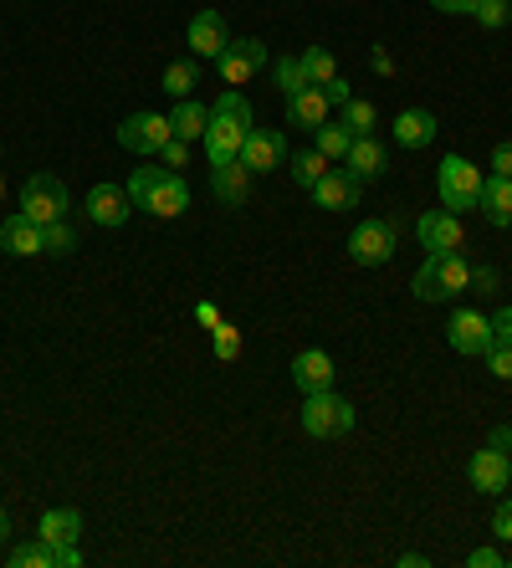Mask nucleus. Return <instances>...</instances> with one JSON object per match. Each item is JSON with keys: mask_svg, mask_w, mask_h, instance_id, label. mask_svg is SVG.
<instances>
[{"mask_svg": "<svg viewBox=\"0 0 512 568\" xmlns=\"http://www.w3.org/2000/svg\"><path fill=\"white\" fill-rule=\"evenodd\" d=\"M184 41H190V52L195 57H221L225 41H231V31H225V16L221 11H200L195 21H190V31H184Z\"/></svg>", "mask_w": 512, "mask_h": 568, "instance_id": "f3484780", "label": "nucleus"}, {"mask_svg": "<svg viewBox=\"0 0 512 568\" xmlns=\"http://www.w3.org/2000/svg\"><path fill=\"white\" fill-rule=\"evenodd\" d=\"M247 185H251V170L241 164V159H225V164H211V195L221 200V205H247Z\"/></svg>", "mask_w": 512, "mask_h": 568, "instance_id": "6ab92c4d", "label": "nucleus"}, {"mask_svg": "<svg viewBox=\"0 0 512 568\" xmlns=\"http://www.w3.org/2000/svg\"><path fill=\"white\" fill-rule=\"evenodd\" d=\"M41 252H52V256H72V252H78V231L67 225V215H62V221H52V225H41Z\"/></svg>", "mask_w": 512, "mask_h": 568, "instance_id": "2f4dec72", "label": "nucleus"}, {"mask_svg": "<svg viewBox=\"0 0 512 568\" xmlns=\"http://www.w3.org/2000/svg\"><path fill=\"white\" fill-rule=\"evenodd\" d=\"M466 481H472V491H486V497H502L512 481V462H508V450L498 446H482L466 462Z\"/></svg>", "mask_w": 512, "mask_h": 568, "instance_id": "9b49d317", "label": "nucleus"}, {"mask_svg": "<svg viewBox=\"0 0 512 568\" xmlns=\"http://www.w3.org/2000/svg\"><path fill=\"white\" fill-rule=\"evenodd\" d=\"M237 159L247 164L251 174H272L277 164H288V133L282 129H251Z\"/></svg>", "mask_w": 512, "mask_h": 568, "instance_id": "1a4fd4ad", "label": "nucleus"}, {"mask_svg": "<svg viewBox=\"0 0 512 568\" xmlns=\"http://www.w3.org/2000/svg\"><path fill=\"white\" fill-rule=\"evenodd\" d=\"M435 195H441V205H446L451 215L476 211V200H482V170H476L466 154L441 159V174H435Z\"/></svg>", "mask_w": 512, "mask_h": 568, "instance_id": "20e7f679", "label": "nucleus"}, {"mask_svg": "<svg viewBox=\"0 0 512 568\" xmlns=\"http://www.w3.org/2000/svg\"><path fill=\"white\" fill-rule=\"evenodd\" d=\"M0 200H6V180H0Z\"/></svg>", "mask_w": 512, "mask_h": 568, "instance_id": "3c124183", "label": "nucleus"}, {"mask_svg": "<svg viewBox=\"0 0 512 568\" xmlns=\"http://www.w3.org/2000/svg\"><path fill=\"white\" fill-rule=\"evenodd\" d=\"M57 568H82L78 542H67V548H57Z\"/></svg>", "mask_w": 512, "mask_h": 568, "instance_id": "49530a36", "label": "nucleus"}, {"mask_svg": "<svg viewBox=\"0 0 512 568\" xmlns=\"http://www.w3.org/2000/svg\"><path fill=\"white\" fill-rule=\"evenodd\" d=\"M486 446H498V450H512V425H498V430H492V440H486Z\"/></svg>", "mask_w": 512, "mask_h": 568, "instance_id": "09e8293b", "label": "nucleus"}, {"mask_svg": "<svg viewBox=\"0 0 512 568\" xmlns=\"http://www.w3.org/2000/svg\"><path fill=\"white\" fill-rule=\"evenodd\" d=\"M318 93H323V98H329V103H349V98H354V93H349V82H343V78H333V82H323V88H318Z\"/></svg>", "mask_w": 512, "mask_h": 568, "instance_id": "ea45409f", "label": "nucleus"}, {"mask_svg": "<svg viewBox=\"0 0 512 568\" xmlns=\"http://www.w3.org/2000/svg\"><path fill=\"white\" fill-rule=\"evenodd\" d=\"M410 287H415L421 303H446V297H461V292L472 287V266H466L461 252H425Z\"/></svg>", "mask_w": 512, "mask_h": 568, "instance_id": "7ed1b4c3", "label": "nucleus"}, {"mask_svg": "<svg viewBox=\"0 0 512 568\" xmlns=\"http://www.w3.org/2000/svg\"><path fill=\"white\" fill-rule=\"evenodd\" d=\"M446 338H451V348H456L461 358L486 354V348H492V317L476 313V307H461V313L446 323Z\"/></svg>", "mask_w": 512, "mask_h": 568, "instance_id": "f8f14e48", "label": "nucleus"}, {"mask_svg": "<svg viewBox=\"0 0 512 568\" xmlns=\"http://www.w3.org/2000/svg\"><path fill=\"white\" fill-rule=\"evenodd\" d=\"M349 256L359 266H384L394 256V225L390 221H359L349 236Z\"/></svg>", "mask_w": 512, "mask_h": 568, "instance_id": "9d476101", "label": "nucleus"}, {"mask_svg": "<svg viewBox=\"0 0 512 568\" xmlns=\"http://www.w3.org/2000/svg\"><path fill=\"white\" fill-rule=\"evenodd\" d=\"M184 159H190V144H184V139H170V144L159 149V164H170V170H180Z\"/></svg>", "mask_w": 512, "mask_h": 568, "instance_id": "e433bc0d", "label": "nucleus"}, {"mask_svg": "<svg viewBox=\"0 0 512 568\" xmlns=\"http://www.w3.org/2000/svg\"><path fill=\"white\" fill-rule=\"evenodd\" d=\"M472 292H498V272L492 266H472Z\"/></svg>", "mask_w": 512, "mask_h": 568, "instance_id": "79ce46f5", "label": "nucleus"}, {"mask_svg": "<svg viewBox=\"0 0 512 568\" xmlns=\"http://www.w3.org/2000/svg\"><path fill=\"white\" fill-rule=\"evenodd\" d=\"M329 108H333V103L318 93V88H302V93L288 98V123H298V129L318 133L323 123H329Z\"/></svg>", "mask_w": 512, "mask_h": 568, "instance_id": "412c9836", "label": "nucleus"}, {"mask_svg": "<svg viewBox=\"0 0 512 568\" xmlns=\"http://www.w3.org/2000/svg\"><path fill=\"white\" fill-rule=\"evenodd\" d=\"M343 164H349V174H354L359 185H364V180H384V174H390V149L369 133V139H354V149H349Z\"/></svg>", "mask_w": 512, "mask_h": 568, "instance_id": "a211bd4d", "label": "nucleus"}, {"mask_svg": "<svg viewBox=\"0 0 512 568\" xmlns=\"http://www.w3.org/2000/svg\"><path fill=\"white\" fill-rule=\"evenodd\" d=\"M486 369H492V379L512 384V338H492V348H486Z\"/></svg>", "mask_w": 512, "mask_h": 568, "instance_id": "72a5a7b5", "label": "nucleus"}, {"mask_svg": "<svg viewBox=\"0 0 512 568\" xmlns=\"http://www.w3.org/2000/svg\"><path fill=\"white\" fill-rule=\"evenodd\" d=\"M11 568H57V548L47 538L16 542V548H11Z\"/></svg>", "mask_w": 512, "mask_h": 568, "instance_id": "bb28decb", "label": "nucleus"}, {"mask_svg": "<svg viewBox=\"0 0 512 568\" xmlns=\"http://www.w3.org/2000/svg\"><path fill=\"white\" fill-rule=\"evenodd\" d=\"M431 6L435 11H446V16H472L482 0H431Z\"/></svg>", "mask_w": 512, "mask_h": 568, "instance_id": "a19ab883", "label": "nucleus"}, {"mask_svg": "<svg viewBox=\"0 0 512 568\" xmlns=\"http://www.w3.org/2000/svg\"><path fill=\"white\" fill-rule=\"evenodd\" d=\"M195 323H205V328H215V323H221V313H215V303H195Z\"/></svg>", "mask_w": 512, "mask_h": 568, "instance_id": "de8ad7c7", "label": "nucleus"}, {"mask_svg": "<svg viewBox=\"0 0 512 568\" xmlns=\"http://www.w3.org/2000/svg\"><path fill=\"white\" fill-rule=\"evenodd\" d=\"M211 338H215V358H221V364H237L241 358V333L231 328V323H215Z\"/></svg>", "mask_w": 512, "mask_h": 568, "instance_id": "c9c22d12", "label": "nucleus"}, {"mask_svg": "<svg viewBox=\"0 0 512 568\" xmlns=\"http://www.w3.org/2000/svg\"><path fill=\"white\" fill-rule=\"evenodd\" d=\"M492 338H512V307H498V313H492Z\"/></svg>", "mask_w": 512, "mask_h": 568, "instance_id": "c03bdc74", "label": "nucleus"}, {"mask_svg": "<svg viewBox=\"0 0 512 568\" xmlns=\"http://www.w3.org/2000/svg\"><path fill=\"white\" fill-rule=\"evenodd\" d=\"M82 211H88L92 225H108V231H119V225L133 215V200H129V190H123V185H92V190H88V205H82Z\"/></svg>", "mask_w": 512, "mask_h": 568, "instance_id": "4468645a", "label": "nucleus"}, {"mask_svg": "<svg viewBox=\"0 0 512 568\" xmlns=\"http://www.w3.org/2000/svg\"><path fill=\"white\" fill-rule=\"evenodd\" d=\"M492 174H502V180H512V139H502V144L492 149Z\"/></svg>", "mask_w": 512, "mask_h": 568, "instance_id": "4c0bfd02", "label": "nucleus"}, {"mask_svg": "<svg viewBox=\"0 0 512 568\" xmlns=\"http://www.w3.org/2000/svg\"><path fill=\"white\" fill-rule=\"evenodd\" d=\"M435 139V119L425 108H405L400 119H394V144L400 149H425Z\"/></svg>", "mask_w": 512, "mask_h": 568, "instance_id": "b1692460", "label": "nucleus"}, {"mask_svg": "<svg viewBox=\"0 0 512 568\" xmlns=\"http://www.w3.org/2000/svg\"><path fill=\"white\" fill-rule=\"evenodd\" d=\"M508 231H512V225H508Z\"/></svg>", "mask_w": 512, "mask_h": 568, "instance_id": "603ef678", "label": "nucleus"}, {"mask_svg": "<svg viewBox=\"0 0 512 568\" xmlns=\"http://www.w3.org/2000/svg\"><path fill=\"white\" fill-rule=\"evenodd\" d=\"M369 67H374L380 78H394V57L384 52V47H374V52H369Z\"/></svg>", "mask_w": 512, "mask_h": 568, "instance_id": "37998d69", "label": "nucleus"}, {"mask_svg": "<svg viewBox=\"0 0 512 568\" xmlns=\"http://www.w3.org/2000/svg\"><path fill=\"white\" fill-rule=\"evenodd\" d=\"M308 195H313L318 211H354L359 205V180L349 170H329Z\"/></svg>", "mask_w": 512, "mask_h": 568, "instance_id": "dca6fc26", "label": "nucleus"}, {"mask_svg": "<svg viewBox=\"0 0 512 568\" xmlns=\"http://www.w3.org/2000/svg\"><path fill=\"white\" fill-rule=\"evenodd\" d=\"M37 538H47L52 548H67V542H78V538H82V513H78V507H52V513H41Z\"/></svg>", "mask_w": 512, "mask_h": 568, "instance_id": "4be33fe9", "label": "nucleus"}, {"mask_svg": "<svg viewBox=\"0 0 512 568\" xmlns=\"http://www.w3.org/2000/svg\"><path fill=\"white\" fill-rule=\"evenodd\" d=\"M267 67V47L257 37L247 41H225V52L215 57V72H221V82H231V88H241V82H251L257 72Z\"/></svg>", "mask_w": 512, "mask_h": 568, "instance_id": "6e6552de", "label": "nucleus"}, {"mask_svg": "<svg viewBox=\"0 0 512 568\" xmlns=\"http://www.w3.org/2000/svg\"><path fill=\"white\" fill-rule=\"evenodd\" d=\"M415 231H421V246H425V252H461V246H466L461 215H451L446 205H435V211H425L421 221H415Z\"/></svg>", "mask_w": 512, "mask_h": 568, "instance_id": "ddd939ff", "label": "nucleus"}, {"mask_svg": "<svg viewBox=\"0 0 512 568\" xmlns=\"http://www.w3.org/2000/svg\"><path fill=\"white\" fill-rule=\"evenodd\" d=\"M170 139H174V129L164 113H129V119L119 123V144L129 149V154H159Z\"/></svg>", "mask_w": 512, "mask_h": 568, "instance_id": "0eeeda50", "label": "nucleus"}, {"mask_svg": "<svg viewBox=\"0 0 512 568\" xmlns=\"http://www.w3.org/2000/svg\"><path fill=\"white\" fill-rule=\"evenodd\" d=\"M302 72H308V82H313V88H323V82L339 78V62H333L329 47H308V52H302Z\"/></svg>", "mask_w": 512, "mask_h": 568, "instance_id": "c85d7f7f", "label": "nucleus"}, {"mask_svg": "<svg viewBox=\"0 0 512 568\" xmlns=\"http://www.w3.org/2000/svg\"><path fill=\"white\" fill-rule=\"evenodd\" d=\"M333 379H339V369H333V358L323 348H302L292 358V384L302 395H323V389H333Z\"/></svg>", "mask_w": 512, "mask_h": 568, "instance_id": "2eb2a0df", "label": "nucleus"}, {"mask_svg": "<svg viewBox=\"0 0 512 568\" xmlns=\"http://www.w3.org/2000/svg\"><path fill=\"white\" fill-rule=\"evenodd\" d=\"M466 564H472V568H498L502 564V548H476Z\"/></svg>", "mask_w": 512, "mask_h": 568, "instance_id": "a18cd8bd", "label": "nucleus"}, {"mask_svg": "<svg viewBox=\"0 0 512 568\" xmlns=\"http://www.w3.org/2000/svg\"><path fill=\"white\" fill-rule=\"evenodd\" d=\"M492 532H498L502 542H512V497L498 507V517H492Z\"/></svg>", "mask_w": 512, "mask_h": 568, "instance_id": "58836bf2", "label": "nucleus"}, {"mask_svg": "<svg viewBox=\"0 0 512 568\" xmlns=\"http://www.w3.org/2000/svg\"><path fill=\"white\" fill-rule=\"evenodd\" d=\"M67 205H72V200H67V185L57 174H31L27 185H21V211H27L37 225L62 221Z\"/></svg>", "mask_w": 512, "mask_h": 568, "instance_id": "423d86ee", "label": "nucleus"}, {"mask_svg": "<svg viewBox=\"0 0 512 568\" xmlns=\"http://www.w3.org/2000/svg\"><path fill=\"white\" fill-rule=\"evenodd\" d=\"M298 420L313 440H333V436H349V430H354V405H349L343 395H333V389H323V395L302 399Z\"/></svg>", "mask_w": 512, "mask_h": 568, "instance_id": "39448f33", "label": "nucleus"}, {"mask_svg": "<svg viewBox=\"0 0 512 568\" xmlns=\"http://www.w3.org/2000/svg\"><path fill=\"white\" fill-rule=\"evenodd\" d=\"M472 21H476V27H486V31H502L512 21V6H508V0H482V6L472 11Z\"/></svg>", "mask_w": 512, "mask_h": 568, "instance_id": "f704fd0d", "label": "nucleus"}, {"mask_svg": "<svg viewBox=\"0 0 512 568\" xmlns=\"http://www.w3.org/2000/svg\"><path fill=\"white\" fill-rule=\"evenodd\" d=\"M205 123H211V103H195V98H180V103H174V113H170L174 139L195 144V139H205Z\"/></svg>", "mask_w": 512, "mask_h": 568, "instance_id": "5701e85b", "label": "nucleus"}, {"mask_svg": "<svg viewBox=\"0 0 512 568\" xmlns=\"http://www.w3.org/2000/svg\"><path fill=\"white\" fill-rule=\"evenodd\" d=\"M0 252H11V256H41V225L31 221L27 211L6 215V225H0Z\"/></svg>", "mask_w": 512, "mask_h": 568, "instance_id": "aec40b11", "label": "nucleus"}, {"mask_svg": "<svg viewBox=\"0 0 512 568\" xmlns=\"http://www.w3.org/2000/svg\"><path fill=\"white\" fill-rule=\"evenodd\" d=\"M313 139H318L313 149H323L329 159H349V149H354V133L343 129V123H323V129H318Z\"/></svg>", "mask_w": 512, "mask_h": 568, "instance_id": "473e14b6", "label": "nucleus"}, {"mask_svg": "<svg viewBox=\"0 0 512 568\" xmlns=\"http://www.w3.org/2000/svg\"><path fill=\"white\" fill-rule=\"evenodd\" d=\"M11 538V513H6V507H0V542Z\"/></svg>", "mask_w": 512, "mask_h": 568, "instance_id": "8fccbe9b", "label": "nucleus"}, {"mask_svg": "<svg viewBox=\"0 0 512 568\" xmlns=\"http://www.w3.org/2000/svg\"><path fill=\"white\" fill-rule=\"evenodd\" d=\"M476 211H482L492 225H512V180H502V174L482 180V200H476Z\"/></svg>", "mask_w": 512, "mask_h": 568, "instance_id": "393cba45", "label": "nucleus"}, {"mask_svg": "<svg viewBox=\"0 0 512 568\" xmlns=\"http://www.w3.org/2000/svg\"><path fill=\"white\" fill-rule=\"evenodd\" d=\"M339 123L354 133V139H369V133H374V103H364V98H349V103L339 108Z\"/></svg>", "mask_w": 512, "mask_h": 568, "instance_id": "cd10ccee", "label": "nucleus"}, {"mask_svg": "<svg viewBox=\"0 0 512 568\" xmlns=\"http://www.w3.org/2000/svg\"><path fill=\"white\" fill-rule=\"evenodd\" d=\"M272 78H277V88H282V98L302 93V88H313V82H308V72H302V57H277Z\"/></svg>", "mask_w": 512, "mask_h": 568, "instance_id": "c756f323", "label": "nucleus"}, {"mask_svg": "<svg viewBox=\"0 0 512 568\" xmlns=\"http://www.w3.org/2000/svg\"><path fill=\"white\" fill-rule=\"evenodd\" d=\"M251 129H257V113H251V103H247V93H241V88H231V93L215 98V103H211V123H205V154H211V164L237 159Z\"/></svg>", "mask_w": 512, "mask_h": 568, "instance_id": "f03ea898", "label": "nucleus"}, {"mask_svg": "<svg viewBox=\"0 0 512 568\" xmlns=\"http://www.w3.org/2000/svg\"><path fill=\"white\" fill-rule=\"evenodd\" d=\"M288 170H292V180H298V190H313L318 180L333 170V159L323 154V149H298V159H288Z\"/></svg>", "mask_w": 512, "mask_h": 568, "instance_id": "a878e982", "label": "nucleus"}, {"mask_svg": "<svg viewBox=\"0 0 512 568\" xmlns=\"http://www.w3.org/2000/svg\"><path fill=\"white\" fill-rule=\"evenodd\" d=\"M123 190H129V200L139 205V211L159 215V221L190 211V185H184V174L170 170V164H139Z\"/></svg>", "mask_w": 512, "mask_h": 568, "instance_id": "f257e3e1", "label": "nucleus"}, {"mask_svg": "<svg viewBox=\"0 0 512 568\" xmlns=\"http://www.w3.org/2000/svg\"><path fill=\"white\" fill-rule=\"evenodd\" d=\"M195 82H200V67L195 62H170L159 88H164L170 98H190V93H195Z\"/></svg>", "mask_w": 512, "mask_h": 568, "instance_id": "7c9ffc66", "label": "nucleus"}]
</instances>
